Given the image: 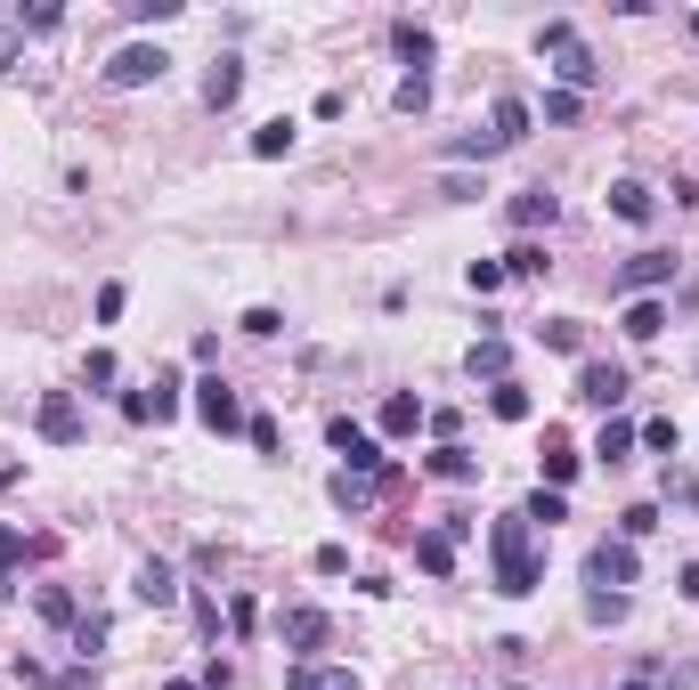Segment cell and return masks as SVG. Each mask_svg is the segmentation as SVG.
Returning <instances> with one entry per match:
<instances>
[{
  "label": "cell",
  "instance_id": "17",
  "mask_svg": "<svg viewBox=\"0 0 699 690\" xmlns=\"http://www.w3.org/2000/svg\"><path fill=\"white\" fill-rule=\"evenodd\" d=\"M626 342H659V333H667V301H659V292H643V301H626Z\"/></svg>",
  "mask_w": 699,
  "mask_h": 690
},
{
  "label": "cell",
  "instance_id": "15",
  "mask_svg": "<svg viewBox=\"0 0 699 690\" xmlns=\"http://www.w3.org/2000/svg\"><path fill=\"white\" fill-rule=\"evenodd\" d=\"M423 471H431V479H447V488H471V479H480V455H471V447H431V455H423Z\"/></svg>",
  "mask_w": 699,
  "mask_h": 690
},
{
  "label": "cell",
  "instance_id": "18",
  "mask_svg": "<svg viewBox=\"0 0 699 690\" xmlns=\"http://www.w3.org/2000/svg\"><path fill=\"white\" fill-rule=\"evenodd\" d=\"M545 488H569V479H578V447H569V431H545Z\"/></svg>",
  "mask_w": 699,
  "mask_h": 690
},
{
  "label": "cell",
  "instance_id": "5",
  "mask_svg": "<svg viewBox=\"0 0 699 690\" xmlns=\"http://www.w3.org/2000/svg\"><path fill=\"white\" fill-rule=\"evenodd\" d=\"M325 438L342 447V471H358V479H382V471H390V455H382L358 423H350V414H334V423H325Z\"/></svg>",
  "mask_w": 699,
  "mask_h": 690
},
{
  "label": "cell",
  "instance_id": "34",
  "mask_svg": "<svg viewBox=\"0 0 699 690\" xmlns=\"http://www.w3.org/2000/svg\"><path fill=\"white\" fill-rule=\"evenodd\" d=\"M390 107H399V114H423L431 107V74H407L399 90H390Z\"/></svg>",
  "mask_w": 699,
  "mask_h": 690
},
{
  "label": "cell",
  "instance_id": "20",
  "mask_svg": "<svg viewBox=\"0 0 699 690\" xmlns=\"http://www.w3.org/2000/svg\"><path fill=\"white\" fill-rule=\"evenodd\" d=\"M471 382H512V349L488 333V342H471Z\"/></svg>",
  "mask_w": 699,
  "mask_h": 690
},
{
  "label": "cell",
  "instance_id": "37",
  "mask_svg": "<svg viewBox=\"0 0 699 690\" xmlns=\"http://www.w3.org/2000/svg\"><path fill=\"white\" fill-rule=\"evenodd\" d=\"M244 333H253V342H277V333H285V318H277V309L269 301H260V309H244V318H236Z\"/></svg>",
  "mask_w": 699,
  "mask_h": 690
},
{
  "label": "cell",
  "instance_id": "24",
  "mask_svg": "<svg viewBox=\"0 0 699 690\" xmlns=\"http://www.w3.org/2000/svg\"><path fill=\"white\" fill-rule=\"evenodd\" d=\"M390 49H399L407 66L423 74V66H431V25H415V16H399V25H390Z\"/></svg>",
  "mask_w": 699,
  "mask_h": 690
},
{
  "label": "cell",
  "instance_id": "40",
  "mask_svg": "<svg viewBox=\"0 0 699 690\" xmlns=\"http://www.w3.org/2000/svg\"><path fill=\"white\" fill-rule=\"evenodd\" d=\"M578 114H586V98H569V90H545V122H562V131H569Z\"/></svg>",
  "mask_w": 699,
  "mask_h": 690
},
{
  "label": "cell",
  "instance_id": "36",
  "mask_svg": "<svg viewBox=\"0 0 699 690\" xmlns=\"http://www.w3.org/2000/svg\"><path fill=\"white\" fill-rule=\"evenodd\" d=\"M634 438H643L651 455H675V438H684V431H675V414H651V423L634 431Z\"/></svg>",
  "mask_w": 699,
  "mask_h": 690
},
{
  "label": "cell",
  "instance_id": "51",
  "mask_svg": "<svg viewBox=\"0 0 699 690\" xmlns=\"http://www.w3.org/2000/svg\"><path fill=\"white\" fill-rule=\"evenodd\" d=\"M16 479H25V464H0V488H16Z\"/></svg>",
  "mask_w": 699,
  "mask_h": 690
},
{
  "label": "cell",
  "instance_id": "25",
  "mask_svg": "<svg viewBox=\"0 0 699 690\" xmlns=\"http://www.w3.org/2000/svg\"><path fill=\"white\" fill-rule=\"evenodd\" d=\"M634 447H643V438H634V423H619V414H602V438H593V455H602V464H626Z\"/></svg>",
  "mask_w": 699,
  "mask_h": 690
},
{
  "label": "cell",
  "instance_id": "33",
  "mask_svg": "<svg viewBox=\"0 0 699 690\" xmlns=\"http://www.w3.org/2000/svg\"><path fill=\"white\" fill-rule=\"evenodd\" d=\"M179 414V374H155V390H147V423H171Z\"/></svg>",
  "mask_w": 699,
  "mask_h": 690
},
{
  "label": "cell",
  "instance_id": "38",
  "mask_svg": "<svg viewBox=\"0 0 699 690\" xmlns=\"http://www.w3.org/2000/svg\"><path fill=\"white\" fill-rule=\"evenodd\" d=\"M464 285L480 292V301H488V292H504V260H471V268H464Z\"/></svg>",
  "mask_w": 699,
  "mask_h": 690
},
{
  "label": "cell",
  "instance_id": "47",
  "mask_svg": "<svg viewBox=\"0 0 699 690\" xmlns=\"http://www.w3.org/2000/svg\"><path fill=\"white\" fill-rule=\"evenodd\" d=\"M244 438H253V455H277V423H269V414H253V423H244Z\"/></svg>",
  "mask_w": 699,
  "mask_h": 690
},
{
  "label": "cell",
  "instance_id": "12",
  "mask_svg": "<svg viewBox=\"0 0 699 690\" xmlns=\"http://www.w3.org/2000/svg\"><path fill=\"white\" fill-rule=\"evenodd\" d=\"M325 642H334V617L325 610H310V601L285 610V650H325Z\"/></svg>",
  "mask_w": 699,
  "mask_h": 690
},
{
  "label": "cell",
  "instance_id": "48",
  "mask_svg": "<svg viewBox=\"0 0 699 690\" xmlns=\"http://www.w3.org/2000/svg\"><path fill=\"white\" fill-rule=\"evenodd\" d=\"M310 569H318V577H342V569H350V553H342V545H318Z\"/></svg>",
  "mask_w": 699,
  "mask_h": 690
},
{
  "label": "cell",
  "instance_id": "21",
  "mask_svg": "<svg viewBox=\"0 0 699 690\" xmlns=\"http://www.w3.org/2000/svg\"><path fill=\"white\" fill-rule=\"evenodd\" d=\"M325 496H334V512H350V520H358L366 504H375V479H358V471H334V479H325Z\"/></svg>",
  "mask_w": 699,
  "mask_h": 690
},
{
  "label": "cell",
  "instance_id": "8",
  "mask_svg": "<svg viewBox=\"0 0 699 690\" xmlns=\"http://www.w3.org/2000/svg\"><path fill=\"white\" fill-rule=\"evenodd\" d=\"M33 423H41V438H49V447H81V407H74V390H41Z\"/></svg>",
  "mask_w": 699,
  "mask_h": 690
},
{
  "label": "cell",
  "instance_id": "14",
  "mask_svg": "<svg viewBox=\"0 0 699 690\" xmlns=\"http://www.w3.org/2000/svg\"><path fill=\"white\" fill-rule=\"evenodd\" d=\"M651 212H659V196H651L643 179H619V187H610V220H626V227H651Z\"/></svg>",
  "mask_w": 699,
  "mask_h": 690
},
{
  "label": "cell",
  "instance_id": "50",
  "mask_svg": "<svg viewBox=\"0 0 699 690\" xmlns=\"http://www.w3.org/2000/svg\"><path fill=\"white\" fill-rule=\"evenodd\" d=\"M675 593H684V601H699V560H684V569H675Z\"/></svg>",
  "mask_w": 699,
  "mask_h": 690
},
{
  "label": "cell",
  "instance_id": "49",
  "mask_svg": "<svg viewBox=\"0 0 699 690\" xmlns=\"http://www.w3.org/2000/svg\"><path fill=\"white\" fill-rule=\"evenodd\" d=\"M16 49H25V33H16V25H0V74L16 66Z\"/></svg>",
  "mask_w": 699,
  "mask_h": 690
},
{
  "label": "cell",
  "instance_id": "42",
  "mask_svg": "<svg viewBox=\"0 0 699 690\" xmlns=\"http://www.w3.org/2000/svg\"><path fill=\"white\" fill-rule=\"evenodd\" d=\"M122 9H131L138 25H171V16H179V0H122Z\"/></svg>",
  "mask_w": 699,
  "mask_h": 690
},
{
  "label": "cell",
  "instance_id": "1",
  "mask_svg": "<svg viewBox=\"0 0 699 690\" xmlns=\"http://www.w3.org/2000/svg\"><path fill=\"white\" fill-rule=\"evenodd\" d=\"M488 553H497V593L504 601H529L545 585V560H537V545H529V520L521 512H504L497 528H488Z\"/></svg>",
  "mask_w": 699,
  "mask_h": 690
},
{
  "label": "cell",
  "instance_id": "54",
  "mask_svg": "<svg viewBox=\"0 0 699 690\" xmlns=\"http://www.w3.org/2000/svg\"><path fill=\"white\" fill-rule=\"evenodd\" d=\"M626 690H651V675H634V682H626Z\"/></svg>",
  "mask_w": 699,
  "mask_h": 690
},
{
  "label": "cell",
  "instance_id": "31",
  "mask_svg": "<svg viewBox=\"0 0 699 690\" xmlns=\"http://www.w3.org/2000/svg\"><path fill=\"white\" fill-rule=\"evenodd\" d=\"M504 277H545V244H537V236H521V244L504 253Z\"/></svg>",
  "mask_w": 699,
  "mask_h": 690
},
{
  "label": "cell",
  "instance_id": "19",
  "mask_svg": "<svg viewBox=\"0 0 699 690\" xmlns=\"http://www.w3.org/2000/svg\"><path fill=\"white\" fill-rule=\"evenodd\" d=\"M529 122H537V114H529V98H497L488 131H497V146H521V138H529Z\"/></svg>",
  "mask_w": 699,
  "mask_h": 690
},
{
  "label": "cell",
  "instance_id": "23",
  "mask_svg": "<svg viewBox=\"0 0 699 690\" xmlns=\"http://www.w3.org/2000/svg\"><path fill=\"white\" fill-rule=\"evenodd\" d=\"M33 610L49 617V625H66V634H74V625H81V601L66 593V585H33Z\"/></svg>",
  "mask_w": 699,
  "mask_h": 690
},
{
  "label": "cell",
  "instance_id": "6",
  "mask_svg": "<svg viewBox=\"0 0 699 690\" xmlns=\"http://www.w3.org/2000/svg\"><path fill=\"white\" fill-rule=\"evenodd\" d=\"M675 268H684V260H675V253H634V260L619 268V277H610V292H619V301H643V292H659V285H675Z\"/></svg>",
  "mask_w": 699,
  "mask_h": 690
},
{
  "label": "cell",
  "instance_id": "4",
  "mask_svg": "<svg viewBox=\"0 0 699 690\" xmlns=\"http://www.w3.org/2000/svg\"><path fill=\"white\" fill-rule=\"evenodd\" d=\"M586 577H593V593H619V585H634V577H643V560H634V545H626V536H602V545L586 553Z\"/></svg>",
  "mask_w": 699,
  "mask_h": 690
},
{
  "label": "cell",
  "instance_id": "10",
  "mask_svg": "<svg viewBox=\"0 0 699 690\" xmlns=\"http://www.w3.org/2000/svg\"><path fill=\"white\" fill-rule=\"evenodd\" d=\"M504 220L521 227V236H537V227H553V220H562V196H553V187H521V196L504 203Z\"/></svg>",
  "mask_w": 699,
  "mask_h": 690
},
{
  "label": "cell",
  "instance_id": "9",
  "mask_svg": "<svg viewBox=\"0 0 699 690\" xmlns=\"http://www.w3.org/2000/svg\"><path fill=\"white\" fill-rule=\"evenodd\" d=\"M196 414H203V431H220V438L244 431V407H236V390L220 382V374H203V382H196Z\"/></svg>",
  "mask_w": 699,
  "mask_h": 690
},
{
  "label": "cell",
  "instance_id": "13",
  "mask_svg": "<svg viewBox=\"0 0 699 690\" xmlns=\"http://www.w3.org/2000/svg\"><path fill=\"white\" fill-rule=\"evenodd\" d=\"M131 593L147 601V610H171V601H179V569H171V560H138Z\"/></svg>",
  "mask_w": 699,
  "mask_h": 690
},
{
  "label": "cell",
  "instance_id": "46",
  "mask_svg": "<svg viewBox=\"0 0 699 690\" xmlns=\"http://www.w3.org/2000/svg\"><path fill=\"white\" fill-rule=\"evenodd\" d=\"M122 309H131V292H122V285H98V325H114Z\"/></svg>",
  "mask_w": 699,
  "mask_h": 690
},
{
  "label": "cell",
  "instance_id": "53",
  "mask_svg": "<svg viewBox=\"0 0 699 690\" xmlns=\"http://www.w3.org/2000/svg\"><path fill=\"white\" fill-rule=\"evenodd\" d=\"M684 33H691V41H699V9H691V16H684Z\"/></svg>",
  "mask_w": 699,
  "mask_h": 690
},
{
  "label": "cell",
  "instance_id": "32",
  "mask_svg": "<svg viewBox=\"0 0 699 690\" xmlns=\"http://www.w3.org/2000/svg\"><path fill=\"white\" fill-rule=\"evenodd\" d=\"M447 155L456 163H488V155H504V146H497V131H464V138H447Z\"/></svg>",
  "mask_w": 699,
  "mask_h": 690
},
{
  "label": "cell",
  "instance_id": "43",
  "mask_svg": "<svg viewBox=\"0 0 699 690\" xmlns=\"http://www.w3.org/2000/svg\"><path fill=\"white\" fill-rule=\"evenodd\" d=\"M33 545H25V536H16V528H0V593H9V569H16V560H25Z\"/></svg>",
  "mask_w": 699,
  "mask_h": 690
},
{
  "label": "cell",
  "instance_id": "45",
  "mask_svg": "<svg viewBox=\"0 0 699 690\" xmlns=\"http://www.w3.org/2000/svg\"><path fill=\"white\" fill-rule=\"evenodd\" d=\"M81 382L107 390V382H114V349H90V358H81Z\"/></svg>",
  "mask_w": 699,
  "mask_h": 690
},
{
  "label": "cell",
  "instance_id": "11",
  "mask_svg": "<svg viewBox=\"0 0 699 690\" xmlns=\"http://www.w3.org/2000/svg\"><path fill=\"white\" fill-rule=\"evenodd\" d=\"M285 690H366L350 666H318V658H293L285 666Z\"/></svg>",
  "mask_w": 699,
  "mask_h": 690
},
{
  "label": "cell",
  "instance_id": "16",
  "mask_svg": "<svg viewBox=\"0 0 699 690\" xmlns=\"http://www.w3.org/2000/svg\"><path fill=\"white\" fill-rule=\"evenodd\" d=\"M423 423H431V414H423L415 390H390V399H382V438H415Z\"/></svg>",
  "mask_w": 699,
  "mask_h": 690
},
{
  "label": "cell",
  "instance_id": "41",
  "mask_svg": "<svg viewBox=\"0 0 699 690\" xmlns=\"http://www.w3.org/2000/svg\"><path fill=\"white\" fill-rule=\"evenodd\" d=\"M626 617V593H593L586 601V625H619Z\"/></svg>",
  "mask_w": 699,
  "mask_h": 690
},
{
  "label": "cell",
  "instance_id": "3",
  "mask_svg": "<svg viewBox=\"0 0 699 690\" xmlns=\"http://www.w3.org/2000/svg\"><path fill=\"white\" fill-rule=\"evenodd\" d=\"M171 74V57H163V41H131V49L107 57V90H147V81Z\"/></svg>",
  "mask_w": 699,
  "mask_h": 690
},
{
  "label": "cell",
  "instance_id": "30",
  "mask_svg": "<svg viewBox=\"0 0 699 690\" xmlns=\"http://www.w3.org/2000/svg\"><path fill=\"white\" fill-rule=\"evenodd\" d=\"M488 414H497V423H529V390L521 382H497V390H488Z\"/></svg>",
  "mask_w": 699,
  "mask_h": 690
},
{
  "label": "cell",
  "instance_id": "44",
  "mask_svg": "<svg viewBox=\"0 0 699 690\" xmlns=\"http://www.w3.org/2000/svg\"><path fill=\"white\" fill-rule=\"evenodd\" d=\"M440 196H447V203H480V179H471V171H447Z\"/></svg>",
  "mask_w": 699,
  "mask_h": 690
},
{
  "label": "cell",
  "instance_id": "39",
  "mask_svg": "<svg viewBox=\"0 0 699 690\" xmlns=\"http://www.w3.org/2000/svg\"><path fill=\"white\" fill-rule=\"evenodd\" d=\"M74 650H81V658H98V650H107V617H98V610L74 625Z\"/></svg>",
  "mask_w": 699,
  "mask_h": 690
},
{
  "label": "cell",
  "instance_id": "28",
  "mask_svg": "<svg viewBox=\"0 0 699 690\" xmlns=\"http://www.w3.org/2000/svg\"><path fill=\"white\" fill-rule=\"evenodd\" d=\"M415 560H423V577H447V569H456V545H447L440 528H423L415 536Z\"/></svg>",
  "mask_w": 699,
  "mask_h": 690
},
{
  "label": "cell",
  "instance_id": "27",
  "mask_svg": "<svg viewBox=\"0 0 699 690\" xmlns=\"http://www.w3.org/2000/svg\"><path fill=\"white\" fill-rule=\"evenodd\" d=\"M253 155H260V163H277V155H293V114H277V122H260V131H253Z\"/></svg>",
  "mask_w": 699,
  "mask_h": 690
},
{
  "label": "cell",
  "instance_id": "55",
  "mask_svg": "<svg viewBox=\"0 0 699 690\" xmlns=\"http://www.w3.org/2000/svg\"><path fill=\"white\" fill-rule=\"evenodd\" d=\"M512 690H521V682H512Z\"/></svg>",
  "mask_w": 699,
  "mask_h": 690
},
{
  "label": "cell",
  "instance_id": "26",
  "mask_svg": "<svg viewBox=\"0 0 699 690\" xmlns=\"http://www.w3.org/2000/svg\"><path fill=\"white\" fill-rule=\"evenodd\" d=\"M537 342H545V349H562V358H586V325H578V318H545V325H537Z\"/></svg>",
  "mask_w": 699,
  "mask_h": 690
},
{
  "label": "cell",
  "instance_id": "7",
  "mask_svg": "<svg viewBox=\"0 0 699 690\" xmlns=\"http://www.w3.org/2000/svg\"><path fill=\"white\" fill-rule=\"evenodd\" d=\"M626 366H602V358H586L578 366V407H593V414H619V399H626Z\"/></svg>",
  "mask_w": 699,
  "mask_h": 690
},
{
  "label": "cell",
  "instance_id": "35",
  "mask_svg": "<svg viewBox=\"0 0 699 690\" xmlns=\"http://www.w3.org/2000/svg\"><path fill=\"white\" fill-rule=\"evenodd\" d=\"M651 528H659V504H626L619 512V536H626V545H643Z\"/></svg>",
  "mask_w": 699,
  "mask_h": 690
},
{
  "label": "cell",
  "instance_id": "29",
  "mask_svg": "<svg viewBox=\"0 0 699 690\" xmlns=\"http://www.w3.org/2000/svg\"><path fill=\"white\" fill-rule=\"evenodd\" d=\"M521 520H537V528H562V520H569V496H562V488H537V496L521 504Z\"/></svg>",
  "mask_w": 699,
  "mask_h": 690
},
{
  "label": "cell",
  "instance_id": "2",
  "mask_svg": "<svg viewBox=\"0 0 699 690\" xmlns=\"http://www.w3.org/2000/svg\"><path fill=\"white\" fill-rule=\"evenodd\" d=\"M537 57H553V74H562L569 98L602 81V66H593V49L578 41V25H569V16H545V25H537Z\"/></svg>",
  "mask_w": 699,
  "mask_h": 690
},
{
  "label": "cell",
  "instance_id": "52",
  "mask_svg": "<svg viewBox=\"0 0 699 690\" xmlns=\"http://www.w3.org/2000/svg\"><path fill=\"white\" fill-rule=\"evenodd\" d=\"M163 690H203V682H188V675H171V682H163Z\"/></svg>",
  "mask_w": 699,
  "mask_h": 690
},
{
  "label": "cell",
  "instance_id": "22",
  "mask_svg": "<svg viewBox=\"0 0 699 690\" xmlns=\"http://www.w3.org/2000/svg\"><path fill=\"white\" fill-rule=\"evenodd\" d=\"M236 90H244V66H236V57H220V66L203 74V107H212V114L236 107Z\"/></svg>",
  "mask_w": 699,
  "mask_h": 690
}]
</instances>
